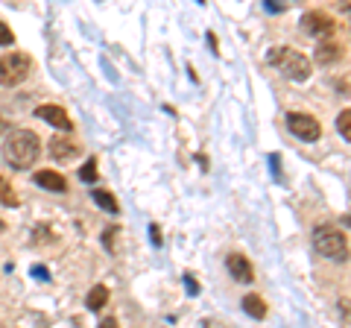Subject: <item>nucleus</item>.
Wrapping results in <instances>:
<instances>
[{
	"label": "nucleus",
	"mask_w": 351,
	"mask_h": 328,
	"mask_svg": "<svg viewBox=\"0 0 351 328\" xmlns=\"http://www.w3.org/2000/svg\"><path fill=\"white\" fill-rule=\"evenodd\" d=\"M41 156V141L29 129H12L3 141V159L15 170H29Z\"/></svg>",
	"instance_id": "obj_1"
},
{
	"label": "nucleus",
	"mask_w": 351,
	"mask_h": 328,
	"mask_svg": "<svg viewBox=\"0 0 351 328\" xmlns=\"http://www.w3.org/2000/svg\"><path fill=\"white\" fill-rule=\"evenodd\" d=\"M313 246L316 253L325 255L328 261H337V264H346L348 261V235L337 226H316L313 229Z\"/></svg>",
	"instance_id": "obj_2"
},
{
	"label": "nucleus",
	"mask_w": 351,
	"mask_h": 328,
	"mask_svg": "<svg viewBox=\"0 0 351 328\" xmlns=\"http://www.w3.org/2000/svg\"><path fill=\"white\" fill-rule=\"evenodd\" d=\"M267 62L276 65V68H281L284 76H290V80L295 82H304L307 76H311V59L302 56L299 50L293 47H276L267 53Z\"/></svg>",
	"instance_id": "obj_3"
},
{
	"label": "nucleus",
	"mask_w": 351,
	"mask_h": 328,
	"mask_svg": "<svg viewBox=\"0 0 351 328\" xmlns=\"http://www.w3.org/2000/svg\"><path fill=\"white\" fill-rule=\"evenodd\" d=\"M29 73H32V59L27 53H6V56H0V85L3 89L21 85Z\"/></svg>",
	"instance_id": "obj_4"
},
{
	"label": "nucleus",
	"mask_w": 351,
	"mask_h": 328,
	"mask_svg": "<svg viewBox=\"0 0 351 328\" xmlns=\"http://www.w3.org/2000/svg\"><path fill=\"white\" fill-rule=\"evenodd\" d=\"M287 126H290V132L295 138H302V141H316L322 135L319 120H316L313 115H307V112H290L287 115Z\"/></svg>",
	"instance_id": "obj_5"
},
{
	"label": "nucleus",
	"mask_w": 351,
	"mask_h": 328,
	"mask_svg": "<svg viewBox=\"0 0 351 328\" xmlns=\"http://www.w3.org/2000/svg\"><path fill=\"white\" fill-rule=\"evenodd\" d=\"M302 30L307 32V36H331V32L337 30V21L331 15H325V12H307L302 18Z\"/></svg>",
	"instance_id": "obj_6"
},
{
	"label": "nucleus",
	"mask_w": 351,
	"mask_h": 328,
	"mask_svg": "<svg viewBox=\"0 0 351 328\" xmlns=\"http://www.w3.org/2000/svg\"><path fill=\"white\" fill-rule=\"evenodd\" d=\"M36 117L44 120V124L62 129V132H71V129H73V120H71L68 112H64V108H59V106H38V108H36Z\"/></svg>",
	"instance_id": "obj_7"
},
{
	"label": "nucleus",
	"mask_w": 351,
	"mask_h": 328,
	"mask_svg": "<svg viewBox=\"0 0 351 328\" xmlns=\"http://www.w3.org/2000/svg\"><path fill=\"white\" fill-rule=\"evenodd\" d=\"M226 267H228V272H232L237 281H243V284H249L252 279H255V270H252V264H249V258H246V255L232 253V255L226 258Z\"/></svg>",
	"instance_id": "obj_8"
},
{
	"label": "nucleus",
	"mask_w": 351,
	"mask_h": 328,
	"mask_svg": "<svg viewBox=\"0 0 351 328\" xmlns=\"http://www.w3.org/2000/svg\"><path fill=\"white\" fill-rule=\"evenodd\" d=\"M36 182L41 185L44 191H50V194H64V191H68V179H64L62 173H56V170H38Z\"/></svg>",
	"instance_id": "obj_9"
},
{
	"label": "nucleus",
	"mask_w": 351,
	"mask_h": 328,
	"mask_svg": "<svg viewBox=\"0 0 351 328\" xmlns=\"http://www.w3.org/2000/svg\"><path fill=\"white\" fill-rule=\"evenodd\" d=\"M76 141L73 138H62V135H56L50 141V156L53 159H59V161H64V159H73L76 156Z\"/></svg>",
	"instance_id": "obj_10"
},
{
	"label": "nucleus",
	"mask_w": 351,
	"mask_h": 328,
	"mask_svg": "<svg viewBox=\"0 0 351 328\" xmlns=\"http://www.w3.org/2000/svg\"><path fill=\"white\" fill-rule=\"evenodd\" d=\"M106 302H108V290H106V284H94L91 290H88V311H103L106 308Z\"/></svg>",
	"instance_id": "obj_11"
},
{
	"label": "nucleus",
	"mask_w": 351,
	"mask_h": 328,
	"mask_svg": "<svg viewBox=\"0 0 351 328\" xmlns=\"http://www.w3.org/2000/svg\"><path fill=\"white\" fill-rule=\"evenodd\" d=\"M243 311L249 316H255V320H263V316H267V302H263L258 293H249V296H243Z\"/></svg>",
	"instance_id": "obj_12"
},
{
	"label": "nucleus",
	"mask_w": 351,
	"mask_h": 328,
	"mask_svg": "<svg viewBox=\"0 0 351 328\" xmlns=\"http://www.w3.org/2000/svg\"><path fill=\"white\" fill-rule=\"evenodd\" d=\"M343 59V47L339 45H322L319 50H316V62L319 65H334Z\"/></svg>",
	"instance_id": "obj_13"
},
{
	"label": "nucleus",
	"mask_w": 351,
	"mask_h": 328,
	"mask_svg": "<svg viewBox=\"0 0 351 328\" xmlns=\"http://www.w3.org/2000/svg\"><path fill=\"white\" fill-rule=\"evenodd\" d=\"M91 196H94V202L100 205V209H106L108 214H117V211H120V209H117V200H114V196L108 194V191H103V188H94V191H91Z\"/></svg>",
	"instance_id": "obj_14"
},
{
	"label": "nucleus",
	"mask_w": 351,
	"mask_h": 328,
	"mask_svg": "<svg viewBox=\"0 0 351 328\" xmlns=\"http://www.w3.org/2000/svg\"><path fill=\"white\" fill-rule=\"evenodd\" d=\"M18 194H15V188L9 185L3 176H0V205H6V209H18Z\"/></svg>",
	"instance_id": "obj_15"
},
{
	"label": "nucleus",
	"mask_w": 351,
	"mask_h": 328,
	"mask_svg": "<svg viewBox=\"0 0 351 328\" xmlns=\"http://www.w3.org/2000/svg\"><path fill=\"white\" fill-rule=\"evenodd\" d=\"M337 129L343 132L346 141L351 138V112H348V108H343V112H339V117H337Z\"/></svg>",
	"instance_id": "obj_16"
},
{
	"label": "nucleus",
	"mask_w": 351,
	"mask_h": 328,
	"mask_svg": "<svg viewBox=\"0 0 351 328\" xmlns=\"http://www.w3.org/2000/svg\"><path fill=\"white\" fill-rule=\"evenodd\" d=\"M80 176H82V182H97V159L85 161V167L80 170Z\"/></svg>",
	"instance_id": "obj_17"
},
{
	"label": "nucleus",
	"mask_w": 351,
	"mask_h": 328,
	"mask_svg": "<svg viewBox=\"0 0 351 328\" xmlns=\"http://www.w3.org/2000/svg\"><path fill=\"white\" fill-rule=\"evenodd\" d=\"M15 41V36H12V30H9L3 21H0V45H12Z\"/></svg>",
	"instance_id": "obj_18"
},
{
	"label": "nucleus",
	"mask_w": 351,
	"mask_h": 328,
	"mask_svg": "<svg viewBox=\"0 0 351 328\" xmlns=\"http://www.w3.org/2000/svg\"><path fill=\"white\" fill-rule=\"evenodd\" d=\"M114 235H117V229H108V232H103V244L108 249H114Z\"/></svg>",
	"instance_id": "obj_19"
},
{
	"label": "nucleus",
	"mask_w": 351,
	"mask_h": 328,
	"mask_svg": "<svg viewBox=\"0 0 351 328\" xmlns=\"http://www.w3.org/2000/svg\"><path fill=\"white\" fill-rule=\"evenodd\" d=\"M149 237H152V244H161V232H158V226H152V229H149Z\"/></svg>",
	"instance_id": "obj_20"
},
{
	"label": "nucleus",
	"mask_w": 351,
	"mask_h": 328,
	"mask_svg": "<svg viewBox=\"0 0 351 328\" xmlns=\"http://www.w3.org/2000/svg\"><path fill=\"white\" fill-rule=\"evenodd\" d=\"M100 328H117V320L114 316H106V320L100 323Z\"/></svg>",
	"instance_id": "obj_21"
},
{
	"label": "nucleus",
	"mask_w": 351,
	"mask_h": 328,
	"mask_svg": "<svg viewBox=\"0 0 351 328\" xmlns=\"http://www.w3.org/2000/svg\"><path fill=\"white\" fill-rule=\"evenodd\" d=\"M184 281H188V293L193 296V293H196V281H193V276H184Z\"/></svg>",
	"instance_id": "obj_22"
},
{
	"label": "nucleus",
	"mask_w": 351,
	"mask_h": 328,
	"mask_svg": "<svg viewBox=\"0 0 351 328\" xmlns=\"http://www.w3.org/2000/svg\"><path fill=\"white\" fill-rule=\"evenodd\" d=\"M32 276H38V279H47V270H44V267H32Z\"/></svg>",
	"instance_id": "obj_23"
},
{
	"label": "nucleus",
	"mask_w": 351,
	"mask_h": 328,
	"mask_svg": "<svg viewBox=\"0 0 351 328\" xmlns=\"http://www.w3.org/2000/svg\"><path fill=\"white\" fill-rule=\"evenodd\" d=\"M3 129H6V124H3V117H0V132H3Z\"/></svg>",
	"instance_id": "obj_24"
}]
</instances>
